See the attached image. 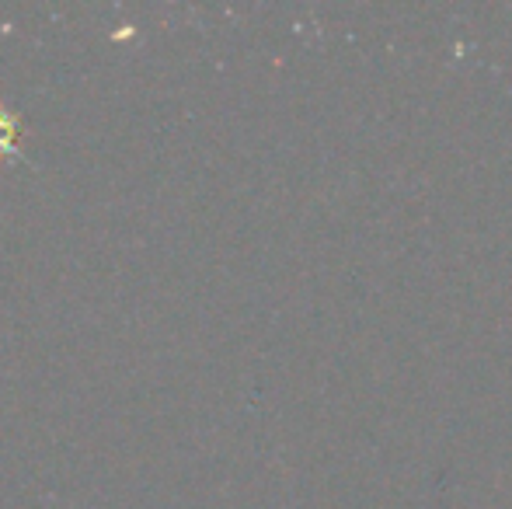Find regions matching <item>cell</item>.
<instances>
[{"mask_svg":"<svg viewBox=\"0 0 512 509\" xmlns=\"http://www.w3.org/2000/svg\"><path fill=\"white\" fill-rule=\"evenodd\" d=\"M0 150H18V123L7 109H0Z\"/></svg>","mask_w":512,"mask_h":509,"instance_id":"6da1fadb","label":"cell"}]
</instances>
